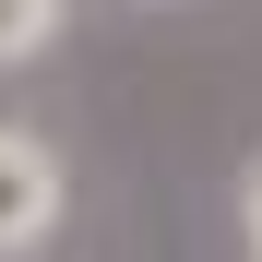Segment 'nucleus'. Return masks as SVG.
Segmentation results:
<instances>
[{"mask_svg": "<svg viewBox=\"0 0 262 262\" xmlns=\"http://www.w3.org/2000/svg\"><path fill=\"white\" fill-rule=\"evenodd\" d=\"M48 227H60V155L36 131H0V262L48 250Z\"/></svg>", "mask_w": 262, "mask_h": 262, "instance_id": "1", "label": "nucleus"}, {"mask_svg": "<svg viewBox=\"0 0 262 262\" xmlns=\"http://www.w3.org/2000/svg\"><path fill=\"white\" fill-rule=\"evenodd\" d=\"M48 36H60V0H0V72L48 60Z\"/></svg>", "mask_w": 262, "mask_h": 262, "instance_id": "2", "label": "nucleus"}, {"mask_svg": "<svg viewBox=\"0 0 262 262\" xmlns=\"http://www.w3.org/2000/svg\"><path fill=\"white\" fill-rule=\"evenodd\" d=\"M238 214H250V250H262V167H250V179H238Z\"/></svg>", "mask_w": 262, "mask_h": 262, "instance_id": "3", "label": "nucleus"}]
</instances>
